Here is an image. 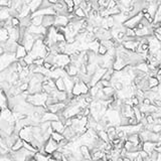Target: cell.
Listing matches in <instances>:
<instances>
[{
    "mask_svg": "<svg viewBox=\"0 0 161 161\" xmlns=\"http://www.w3.org/2000/svg\"><path fill=\"white\" fill-rule=\"evenodd\" d=\"M43 149L47 154H52V153H53L56 150L59 149V142H56V141L55 139H52L51 136V138L44 143Z\"/></svg>",
    "mask_w": 161,
    "mask_h": 161,
    "instance_id": "6da1fadb",
    "label": "cell"
},
{
    "mask_svg": "<svg viewBox=\"0 0 161 161\" xmlns=\"http://www.w3.org/2000/svg\"><path fill=\"white\" fill-rule=\"evenodd\" d=\"M56 80V87L59 91H66V85H64V80L63 76H60Z\"/></svg>",
    "mask_w": 161,
    "mask_h": 161,
    "instance_id": "5b68a950",
    "label": "cell"
},
{
    "mask_svg": "<svg viewBox=\"0 0 161 161\" xmlns=\"http://www.w3.org/2000/svg\"><path fill=\"white\" fill-rule=\"evenodd\" d=\"M43 15H36V16L31 17V24L33 25H41L43 24Z\"/></svg>",
    "mask_w": 161,
    "mask_h": 161,
    "instance_id": "52a82bcc",
    "label": "cell"
},
{
    "mask_svg": "<svg viewBox=\"0 0 161 161\" xmlns=\"http://www.w3.org/2000/svg\"><path fill=\"white\" fill-rule=\"evenodd\" d=\"M28 53V52L26 51V48L23 44H20L18 43L17 45V48H16V52H15V56H16V59L19 60V59H22V57H24Z\"/></svg>",
    "mask_w": 161,
    "mask_h": 161,
    "instance_id": "277c9868",
    "label": "cell"
},
{
    "mask_svg": "<svg viewBox=\"0 0 161 161\" xmlns=\"http://www.w3.org/2000/svg\"><path fill=\"white\" fill-rule=\"evenodd\" d=\"M160 25H161V20H160Z\"/></svg>",
    "mask_w": 161,
    "mask_h": 161,
    "instance_id": "30bf717a",
    "label": "cell"
},
{
    "mask_svg": "<svg viewBox=\"0 0 161 161\" xmlns=\"http://www.w3.org/2000/svg\"><path fill=\"white\" fill-rule=\"evenodd\" d=\"M11 23H12L13 27H19L20 26V18L12 17L11 18Z\"/></svg>",
    "mask_w": 161,
    "mask_h": 161,
    "instance_id": "9c48e42d",
    "label": "cell"
},
{
    "mask_svg": "<svg viewBox=\"0 0 161 161\" xmlns=\"http://www.w3.org/2000/svg\"><path fill=\"white\" fill-rule=\"evenodd\" d=\"M98 56H107V53H108V47H106V45H104L103 43H100L99 45V48H98Z\"/></svg>",
    "mask_w": 161,
    "mask_h": 161,
    "instance_id": "ba28073f",
    "label": "cell"
},
{
    "mask_svg": "<svg viewBox=\"0 0 161 161\" xmlns=\"http://www.w3.org/2000/svg\"><path fill=\"white\" fill-rule=\"evenodd\" d=\"M56 14H47V15H43V24L44 27L49 28L52 26L55 25L56 22Z\"/></svg>",
    "mask_w": 161,
    "mask_h": 161,
    "instance_id": "7a4b0ae2",
    "label": "cell"
},
{
    "mask_svg": "<svg viewBox=\"0 0 161 161\" xmlns=\"http://www.w3.org/2000/svg\"><path fill=\"white\" fill-rule=\"evenodd\" d=\"M52 128L53 131L64 133V129H66V126H64V123L63 121L56 120V121H52Z\"/></svg>",
    "mask_w": 161,
    "mask_h": 161,
    "instance_id": "3957f363",
    "label": "cell"
},
{
    "mask_svg": "<svg viewBox=\"0 0 161 161\" xmlns=\"http://www.w3.org/2000/svg\"><path fill=\"white\" fill-rule=\"evenodd\" d=\"M22 147H23V140L19 137L18 139L13 143L12 146H11V149H12V151H17V150H19V149H21Z\"/></svg>",
    "mask_w": 161,
    "mask_h": 161,
    "instance_id": "8992f818",
    "label": "cell"
}]
</instances>
